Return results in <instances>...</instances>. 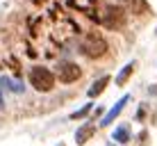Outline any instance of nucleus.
I'll list each match as a JSON object with an SVG mask.
<instances>
[{
  "mask_svg": "<svg viewBox=\"0 0 157 146\" xmlns=\"http://www.w3.org/2000/svg\"><path fill=\"white\" fill-rule=\"evenodd\" d=\"M0 82H2V85H12V82H9L7 78H2ZM9 89H12V91H14V89H16V91H21V85H14V87H9Z\"/></svg>",
  "mask_w": 157,
  "mask_h": 146,
  "instance_id": "ddd939ff",
  "label": "nucleus"
},
{
  "mask_svg": "<svg viewBox=\"0 0 157 146\" xmlns=\"http://www.w3.org/2000/svg\"><path fill=\"white\" fill-rule=\"evenodd\" d=\"M118 5H121L125 12H130V14H137V16L148 14V5H146V0H118Z\"/></svg>",
  "mask_w": 157,
  "mask_h": 146,
  "instance_id": "423d86ee",
  "label": "nucleus"
},
{
  "mask_svg": "<svg viewBox=\"0 0 157 146\" xmlns=\"http://www.w3.org/2000/svg\"><path fill=\"white\" fill-rule=\"evenodd\" d=\"M98 23H102L107 30H123V25H125L123 9L116 7V5H109V7H105L102 16H98Z\"/></svg>",
  "mask_w": 157,
  "mask_h": 146,
  "instance_id": "7ed1b4c3",
  "label": "nucleus"
},
{
  "mask_svg": "<svg viewBox=\"0 0 157 146\" xmlns=\"http://www.w3.org/2000/svg\"><path fill=\"white\" fill-rule=\"evenodd\" d=\"M0 107H2V96H0Z\"/></svg>",
  "mask_w": 157,
  "mask_h": 146,
  "instance_id": "4468645a",
  "label": "nucleus"
},
{
  "mask_svg": "<svg viewBox=\"0 0 157 146\" xmlns=\"http://www.w3.org/2000/svg\"><path fill=\"white\" fill-rule=\"evenodd\" d=\"M59 146H64V144H59Z\"/></svg>",
  "mask_w": 157,
  "mask_h": 146,
  "instance_id": "2eb2a0df",
  "label": "nucleus"
},
{
  "mask_svg": "<svg viewBox=\"0 0 157 146\" xmlns=\"http://www.w3.org/2000/svg\"><path fill=\"white\" fill-rule=\"evenodd\" d=\"M107 85H109V78H107V75H105V78H100V80H96V82H94V87L86 91V94H89V98H96L98 94H102Z\"/></svg>",
  "mask_w": 157,
  "mask_h": 146,
  "instance_id": "1a4fd4ad",
  "label": "nucleus"
},
{
  "mask_svg": "<svg viewBox=\"0 0 157 146\" xmlns=\"http://www.w3.org/2000/svg\"><path fill=\"white\" fill-rule=\"evenodd\" d=\"M91 137H94V126H82L78 132H75V144H78V146H84L86 139H91Z\"/></svg>",
  "mask_w": 157,
  "mask_h": 146,
  "instance_id": "6e6552de",
  "label": "nucleus"
},
{
  "mask_svg": "<svg viewBox=\"0 0 157 146\" xmlns=\"http://www.w3.org/2000/svg\"><path fill=\"white\" fill-rule=\"evenodd\" d=\"M128 101H130V96H123V98H121V101H118V103H116V105H114V107H112V110H109V112H107V114H105V116H102V121H100V126H109V123H112V121H114V119H116L118 114H121V110H123V107H125V103H128Z\"/></svg>",
  "mask_w": 157,
  "mask_h": 146,
  "instance_id": "0eeeda50",
  "label": "nucleus"
},
{
  "mask_svg": "<svg viewBox=\"0 0 157 146\" xmlns=\"http://www.w3.org/2000/svg\"><path fill=\"white\" fill-rule=\"evenodd\" d=\"M57 75H59V80H62L64 85H71V82H75V80H80L82 69H80L75 62H64V64H59Z\"/></svg>",
  "mask_w": 157,
  "mask_h": 146,
  "instance_id": "39448f33",
  "label": "nucleus"
},
{
  "mask_svg": "<svg viewBox=\"0 0 157 146\" xmlns=\"http://www.w3.org/2000/svg\"><path fill=\"white\" fill-rule=\"evenodd\" d=\"M132 71H134V62H130V64H125V66L121 69V73L116 75V85L118 87H123V85L128 82V78L132 75Z\"/></svg>",
  "mask_w": 157,
  "mask_h": 146,
  "instance_id": "9d476101",
  "label": "nucleus"
},
{
  "mask_svg": "<svg viewBox=\"0 0 157 146\" xmlns=\"http://www.w3.org/2000/svg\"><path fill=\"white\" fill-rule=\"evenodd\" d=\"M30 82L36 91H50L55 87V75L48 71L46 66H34L30 71Z\"/></svg>",
  "mask_w": 157,
  "mask_h": 146,
  "instance_id": "f03ea898",
  "label": "nucleus"
},
{
  "mask_svg": "<svg viewBox=\"0 0 157 146\" xmlns=\"http://www.w3.org/2000/svg\"><path fill=\"white\" fill-rule=\"evenodd\" d=\"M78 25L73 23V21H68V18H57V23H55V28H52V37H55L57 41H66L68 37H73V34H78Z\"/></svg>",
  "mask_w": 157,
  "mask_h": 146,
  "instance_id": "20e7f679",
  "label": "nucleus"
},
{
  "mask_svg": "<svg viewBox=\"0 0 157 146\" xmlns=\"http://www.w3.org/2000/svg\"><path fill=\"white\" fill-rule=\"evenodd\" d=\"M114 139L118 144H128L130 142V128L128 126H118L116 130H114Z\"/></svg>",
  "mask_w": 157,
  "mask_h": 146,
  "instance_id": "9b49d317",
  "label": "nucleus"
},
{
  "mask_svg": "<svg viewBox=\"0 0 157 146\" xmlns=\"http://www.w3.org/2000/svg\"><path fill=\"white\" fill-rule=\"evenodd\" d=\"M80 53L84 57H91V59H98L107 53V41L100 32H89V34L82 37L80 41Z\"/></svg>",
  "mask_w": 157,
  "mask_h": 146,
  "instance_id": "f257e3e1",
  "label": "nucleus"
},
{
  "mask_svg": "<svg viewBox=\"0 0 157 146\" xmlns=\"http://www.w3.org/2000/svg\"><path fill=\"white\" fill-rule=\"evenodd\" d=\"M89 112H91V103H86V105H84V107H80L78 112H73V114H71V119H82V116H86V114H89Z\"/></svg>",
  "mask_w": 157,
  "mask_h": 146,
  "instance_id": "f8f14e48",
  "label": "nucleus"
}]
</instances>
